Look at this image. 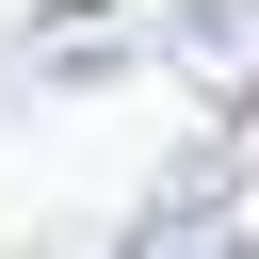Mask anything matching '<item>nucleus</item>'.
Instances as JSON below:
<instances>
[{
	"label": "nucleus",
	"instance_id": "2",
	"mask_svg": "<svg viewBox=\"0 0 259 259\" xmlns=\"http://www.w3.org/2000/svg\"><path fill=\"white\" fill-rule=\"evenodd\" d=\"M162 49H178V65H259V0H178Z\"/></svg>",
	"mask_w": 259,
	"mask_h": 259
},
{
	"label": "nucleus",
	"instance_id": "1",
	"mask_svg": "<svg viewBox=\"0 0 259 259\" xmlns=\"http://www.w3.org/2000/svg\"><path fill=\"white\" fill-rule=\"evenodd\" d=\"M130 259H243V227L210 210V178H178V194L146 210V243H130Z\"/></svg>",
	"mask_w": 259,
	"mask_h": 259
}]
</instances>
